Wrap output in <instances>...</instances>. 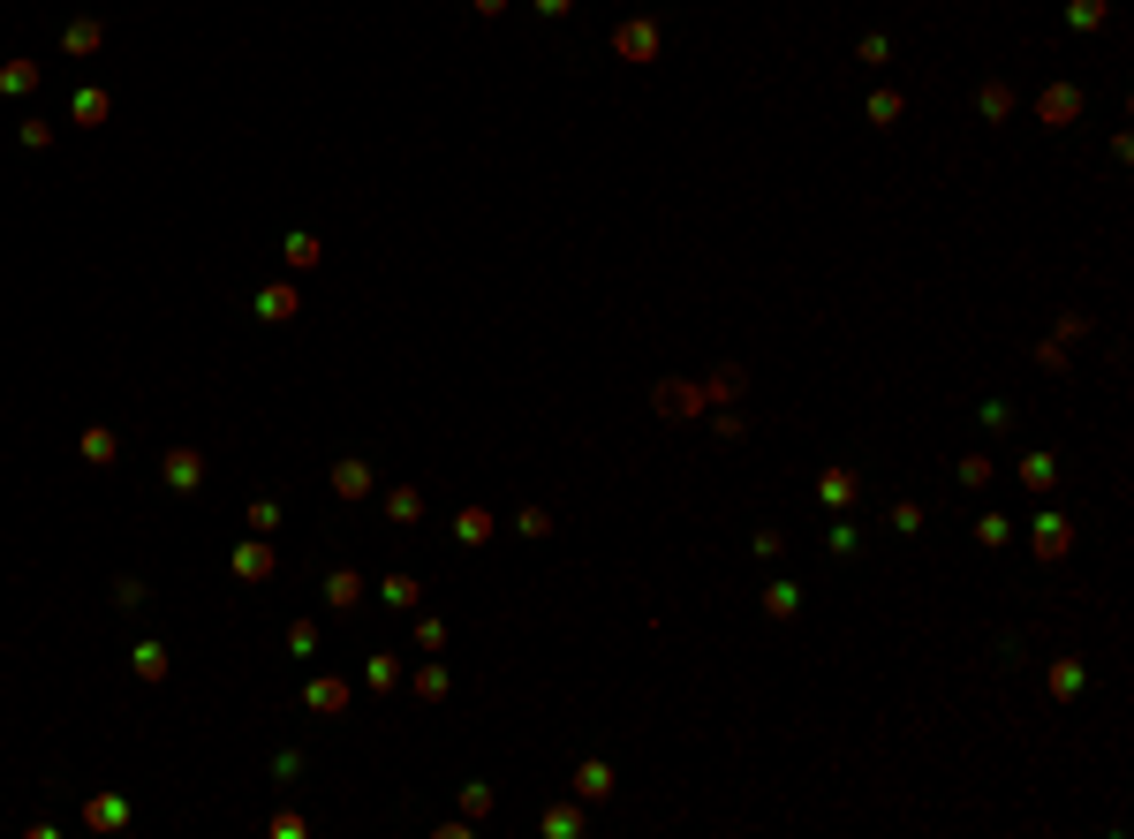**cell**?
Returning <instances> with one entry per match:
<instances>
[{"mask_svg":"<svg viewBox=\"0 0 1134 839\" xmlns=\"http://www.w3.org/2000/svg\"><path fill=\"white\" fill-rule=\"evenodd\" d=\"M295 310H303V295H295V280H273V288H258V318H265V326H288Z\"/></svg>","mask_w":1134,"mask_h":839,"instance_id":"cell-8","label":"cell"},{"mask_svg":"<svg viewBox=\"0 0 1134 839\" xmlns=\"http://www.w3.org/2000/svg\"><path fill=\"white\" fill-rule=\"evenodd\" d=\"M499 8H507V0H477V16H499Z\"/></svg>","mask_w":1134,"mask_h":839,"instance_id":"cell-43","label":"cell"},{"mask_svg":"<svg viewBox=\"0 0 1134 839\" xmlns=\"http://www.w3.org/2000/svg\"><path fill=\"white\" fill-rule=\"evenodd\" d=\"M976 537H983V545H1006V537H1014V522H1006V514H983Z\"/></svg>","mask_w":1134,"mask_h":839,"instance_id":"cell-36","label":"cell"},{"mask_svg":"<svg viewBox=\"0 0 1134 839\" xmlns=\"http://www.w3.org/2000/svg\"><path fill=\"white\" fill-rule=\"evenodd\" d=\"M537 16H567V8H575V0H530Z\"/></svg>","mask_w":1134,"mask_h":839,"instance_id":"cell-42","label":"cell"},{"mask_svg":"<svg viewBox=\"0 0 1134 839\" xmlns=\"http://www.w3.org/2000/svg\"><path fill=\"white\" fill-rule=\"evenodd\" d=\"M605 794H613V764H598V756L575 764V802H605Z\"/></svg>","mask_w":1134,"mask_h":839,"instance_id":"cell-12","label":"cell"},{"mask_svg":"<svg viewBox=\"0 0 1134 839\" xmlns=\"http://www.w3.org/2000/svg\"><path fill=\"white\" fill-rule=\"evenodd\" d=\"M99 38H106V31H99V16H76L69 31H61V46H69L76 61H91V53H99Z\"/></svg>","mask_w":1134,"mask_h":839,"instance_id":"cell-15","label":"cell"},{"mask_svg":"<svg viewBox=\"0 0 1134 839\" xmlns=\"http://www.w3.org/2000/svg\"><path fill=\"white\" fill-rule=\"evenodd\" d=\"M741 386H749V371H741V363H726V371H711V378H704V394H711V401H734Z\"/></svg>","mask_w":1134,"mask_h":839,"instance_id":"cell-22","label":"cell"},{"mask_svg":"<svg viewBox=\"0 0 1134 839\" xmlns=\"http://www.w3.org/2000/svg\"><path fill=\"white\" fill-rule=\"evenodd\" d=\"M280 257H288V273H310V265L326 257V242H318V235H288V250H280Z\"/></svg>","mask_w":1134,"mask_h":839,"instance_id":"cell-17","label":"cell"},{"mask_svg":"<svg viewBox=\"0 0 1134 839\" xmlns=\"http://www.w3.org/2000/svg\"><path fill=\"white\" fill-rule=\"evenodd\" d=\"M1112 16V0H1066V23H1074V31H1097V23Z\"/></svg>","mask_w":1134,"mask_h":839,"instance_id":"cell-26","label":"cell"},{"mask_svg":"<svg viewBox=\"0 0 1134 839\" xmlns=\"http://www.w3.org/2000/svg\"><path fill=\"white\" fill-rule=\"evenodd\" d=\"M326 605H333V613H356V605H363V575H356V567H333V575H326Z\"/></svg>","mask_w":1134,"mask_h":839,"instance_id":"cell-11","label":"cell"},{"mask_svg":"<svg viewBox=\"0 0 1134 839\" xmlns=\"http://www.w3.org/2000/svg\"><path fill=\"white\" fill-rule=\"evenodd\" d=\"M386 514H394V522H424V492H416V484L386 492Z\"/></svg>","mask_w":1134,"mask_h":839,"instance_id":"cell-24","label":"cell"},{"mask_svg":"<svg viewBox=\"0 0 1134 839\" xmlns=\"http://www.w3.org/2000/svg\"><path fill=\"white\" fill-rule=\"evenodd\" d=\"M976 106H983V121H1014V106H1021V99H1014V84H983V99H976Z\"/></svg>","mask_w":1134,"mask_h":839,"instance_id":"cell-19","label":"cell"},{"mask_svg":"<svg viewBox=\"0 0 1134 839\" xmlns=\"http://www.w3.org/2000/svg\"><path fill=\"white\" fill-rule=\"evenodd\" d=\"M454 537H462V545H484V537H492V514H484V507H462V514H454Z\"/></svg>","mask_w":1134,"mask_h":839,"instance_id":"cell-20","label":"cell"},{"mask_svg":"<svg viewBox=\"0 0 1134 839\" xmlns=\"http://www.w3.org/2000/svg\"><path fill=\"white\" fill-rule=\"evenodd\" d=\"M855 492H862V477H855V469H840V462H832V469H817V499H825L832 514H840V507H855Z\"/></svg>","mask_w":1134,"mask_h":839,"instance_id":"cell-7","label":"cell"},{"mask_svg":"<svg viewBox=\"0 0 1134 839\" xmlns=\"http://www.w3.org/2000/svg\"><path fill=\"white\" fill-rule=\"evenodd\" d=\"M129 673H137V681H167V643H137V651H129Z\"/></svg>","mask_w":1134,"mask_h":839,"instance_id":"cell-16","label":"cell"},{"mask_svg":"<svg viewBox=\"0 0 1134 839\" xmlns=\"http://www.w3.org/2000/svg\"><path fill=\"white\" fill-rule=\"evenodd\" d=\"M114 454H121V439H114L106 424H91V431H84V462H99V469H106Z\"/></svg>","mask_w":1134,"mask_h":839,"instance_id":"cell-25","label":"cell"},{"mask_svg":"<svg viewBox=\"0 0 1134 839\" xmlns=\"http://www.w3.org/2000/svg\"><path fill=\"white\" fill-rule=\"evenodd\" d=\"M764 613H772V620H794V613H802V590H794V583H772V590H764Z\"/></svg>","mask_w":1134,"mask_h":839,"instance_id":"cell-27","label":"cell"},{"mask_svg":"<svg viewBox=\"0 0 1134 839\" xmlns=\"http://www.w3.org/2000/svg\"><path fill=\"white\" fill-rule=\"evenodd\" d=\"M749 552H756V560H779V552H787V537H779V530H772V522H764V530H756V537H749Z\"/></svg>","mask_w":1134,"mask_h":839,"instance_id":"cell-33","label":"cell"},{"mask_svg":"<svg viewBox=\"0 0 1134 839\" xmlns=\"http://www.w3.org/2000/svg\"><path fill=\"white\" fill-rule=\"evenodd\" d=\"M545 832H552V839H575V832H583V809H567V802L545 809Z\"/></svg>","mask_w":1134,"mask_h":839,"instance_id":"cell-31","label":"cell"},{"mask_svg":"<svg viewBox=\"0 0 1134 839\" xmlns=\"http://www.w3.org/2000/svg\"><path fill=\"white\" fill-rule=\"evenodd\" d=\"M885 522H893L900 537H915V530H923V507H915V499H893V514H885Z\"/></svg>","mask_w":1134,"mask_h":839,"instance_id":"cell-32","label":"cell"},{"mask_svg":"<svg viewBox=\"0 0 1134 839\" xmlns=\"http://www.w3.org/2000/svg\"><path fill=\"white\" fill-rule=\"evenodd\" d=\"M613 53H620V61H658V23L651 16H628L613 31Z\"/></svg>","mask_w":1134,"mask_h":839,"instance_id":"cell-4","label":"cell"},{"mask_svg":"<svg viewBox=\"0 0 1134 839\" xmlns=\"http://www.w3.org/2000/svg\"><path fill=\"white\" fill-rule=\"evenodd\" d=\"M1082 84H1044L1029 99V121H1044V129H1074V121H1082Z\"/></svg>","mask_w":1134,"mask_h":839,"instance_id":"cell-2","label":"cell"},{"mask_svg":"<svg viewBox=\"0 0 1134 839\" xmlns=\"http://www.w3.org/2000/svg\"><path fill=\"white\" fill-rule=\"evenodd\" d=\"M288 651H295V658L318 651V628H310V620H295V628H288Z\"/></svg>","mask_w":1134,"mask_h":839,"instance_id":"cell-37","label":"cell"},{"mask_svg":"<svg viewBox=\"0 0 1134 839\" xmlns=\"http://www.w3.org/2000/svg\"><path fill=\"white\" fill-rule=\"evenodd\" d=\"M855 61H862V69H885V61H893V38H885V31H862Z\"/></svg>","mask_w":1134,"mask_h":839,"instance_id":"cell-28","label":"cell"},{"mask_svg":"<svg viewBox=\"0 0 1134 839\" xmlns=\"http://www.w3.org/2000/svg\"><path fill=\"white\" fill-rule=\"evenodd\" d=\"M1021 484H1029V492H1051V484H1059V462H1051V454H1021Z\"/></svg>","mask_w":1134,"mask_h":839,"instance_id":"cell-18","label":"cell"},{"mask_svg":"<svg viewBox=\"0 0 1134 839\" xmlns=\"http://www.w3.org/2000/svg\"><path fill=\"white\" fill-rule=\"evenodd\" d=\"M159 469H167V484H174V492H197V484H205V454H189V446H174V454H167Z\"/></svg>","mask_w":1134,"mask_h":839,"instance_id":"cell-10","label":"cell"},{"mask_svg":"<svg viewBox=\"0 0 1134 839\" xmlns=\"http://www.w3.org/2000/svg\"><path fill=\"white\" fill-rule=\"evenodd\" d=\"M515 530H522V537H545V530H552V514H545V507H522V514H515Z\"/></svg>","mask_w":1134,"mask_h":839,"instance_id":"cell-38","label":"cell"},{"mask_svg":"<svg viewBox=\"0 0 1134 839\" xmlns=\"http://www.w3.org/2000/svg\"><path fill=\"white\" fill-rule=\"evenodd\" d=\"M409 688H416V696H447V666H416Z\"/></svg>","mask_w":1134,"mask_h":839,"instance_id":"cell-34","label":"cell"},{"mask_svg":"<svg viewBox=\"0 0 1134 839\" xmlns=\"http://www.w3.org/2000/svg\"><path fill=\"white\" fill-rule=\"evenodd\" d=\"M1036 371L1059 378V371H1066V341H1036Z\"/></svg>","mask_w":1134,"mask_h":839,"instance_id":"cell-35","label":"cell"},{"mask_svg":"<svg viewBox=\"0 0 1134 839\" xmlns=\"http://www.w3.org/2000/svg\"><path fill=\"white\" fill-rule=\"evenodd\" d=\"M227 567H235V575H242V583H265V575H273V545H265V537H250V545H235V552H227Z\"/></svg>","mask_w":1134,"mask_h":839,"instance_id":"cell-5","label":"cell"},{"mask_svg":"<svg viewBox=\"0 0 1134 839\" xmlns=\"http://www.w3.org/2000/svg\"><path fill=\"white\" fill-rule=\"evenodd\" d=\"M0 91H8V99L38 91V61H8V69H0Z\"/></svg>","mask_w":1134,"mask_h":839,"instance_id":"cell-23","label":"cell"},{"mask_svg":"<svg viewBox=\"0 0 1134 839\" xmlns=\"http://www.w3.org/2000/svg\"><path fill=\"white\" fill-rule=\"evenodd\" d=\"M900 114H908V99H900V91H870V121H877V129H893Z\"/></svg>","mask_w":1134,"mask_h":839,"instance_id":"cell-29","label":"cell"},{"mask_svg":"<svg viewBox=\"0 0 1134 839\" xmlns=\"http://www.w3.org/2000/svg\"><path fill=\"white\" fill-rule=\"evenodd\" d=\"M462 809L469 817H492V787H462Z\"/></svg>","mask_w":1134,"mask_h":839,"instance_id":"cell-41","label":"cell"},{"mask_svg":"<svg viewBox=\"0 0 1134 839\" xmlns=\"http://www.w3.org/2000/svg\"><path fill=\"white\" fill-rule=\"evenodd\" d=\"M651 409L658 416H681V424H704V416H711V394L696 386V378H658V386H651Z\"/></svg>","mask_w":1134,"mask_h":839,"instance_id":"cell-1","label":"cell"},{"mask_svg":"<svg viewBox=\"0 0 1134 839\" xmlns=\"http://www.w3.org/2000/svg\"><path fill=\"white\" fill-rule=\"evenodd\" d=\"M1029 552L1044 567H1059L1066 552H1074V522H1066V514H1036V522H1029Z\"/></svg>","mask_w":1134,"mask_h":839,"instance_id":"cell-3","label":"cell"},{"mask_svg":"<svg viewBox=\"0 0 1134 839\" xmlns=\"http://www.w3.org/2000/svg\"><path fill=\"white\" fill-rule=\"evenodd\" d=\"M106 121V91H76V129H99Z\"/></svg>","mask_w":1134,"mask_h":839,"instance_id":"cell-30","label":"cell"},{"mask_svg":"<svg viewBox=\"0 0 1134 839\" xmlns=\"http://www.w3.org/2000/svg\"><path fill=\"white\" fill-rule=\"evenodd\" d=\"M961 484H968V492H976V484H991V462H983V454H968V462H961Z\"/></svg>","mask_w":1134,"mask_h":839,"instance_id":"cell-40","label":"cell"},{"mask_svg":"<svg viewBox=\"0 0 1134 839\" xmlns=\"http://www.w3.org/2000/svg\"><path fill=\"white\" fill-rule=\"evenodd\" d=\"M371 462H356V454H348V462H333V499H371Z\"/></svg>","mask_w":1134,"mask_h":839,"instance_id":"cell-9","label":"cell"},{"mask_svg":"<svg viewBox=\"0 0 1134 839\" xmlns=\"http://www.w3.org/2000/svg\"><path fill=\"white\" fill-rule=\"evenodd\" d=\"M378 598H386V605H401V613H409V605L424 598V583H416V575H386V583H378Z\"/></svg>","mask_w":1134,"mask_h":839,"instance_id":"cell-21","label":"cell"},{"mask_svg":"<svg viewBox=\"0 0 1134 839\" xmlns=\"http://www.w3.org/2000/svg\"><path fill=\"white\" fill-rule=\"evenodd\" d=\"M825 545L847 560V552H862V537H855V522H832V537H825Z\"/></svg>","mask_w":1134,"mask_h":839,"instance_id":"cell-39","label":"cell"},{"mask_svg":"<svg viewBox=\"0 0 1134 839\" xmlns=\"http://www.w3.org/2000/svg\"><path fill=\"white\" fill-rule=\"evenodd\" d=\"M1082 688H1089V666H1082V658H1051V696L1074 703Z\"/></svg>","mask_w":1134,"mask_h":839,"instance_id":"cell-13","label":"cell"},{"mask_svg":"<svg viewBox=\"0 0 1134 839\" xmlns=\"http://www.w3.org/2000/svg\"><path fill=\"white\" fill-rule=\"evenodd\" d=\"M303 703L318 711V719H341V711H348V681H341V673H318V681L303 688Z\"/></svg>","mask_w":1134,"mask_h":839,"instance_id":"cell-6","label":"cell"},{"mask_svg":"<svg viewBox=\"0 0 1134 839\" xmlns=\"http://www.w3.org/2000/svg\"><path fill=\"white\" fill-rule=\"evenodd\" d=\"M84 824H91V832H114V824H129V802H121V794H91Z\"/></svg>","mask_w":1134,"mask_h":839,"instance_id":"cell-14","label":"cell"}]
</instances>
